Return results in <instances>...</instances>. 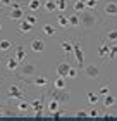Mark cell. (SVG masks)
<instances>
[{"label": "cell", "instance_id": "obj_1", "mask_svg": "<svg viewBox=\"0 0 117 121\" xmlns=\"http://www.w3.org/2000/svg\"><path fill=\"white\" fill-rule=\"evenodd\" d=\"M79 19H81V28L83 30L93 31L100 26V17L91 9H86V10H83V12H79Z\"/></svg>", "mask_w": 117, "mask_h": 121}, {"label": "cell", "instance_id": "obj_2", "mask_svg": "<svg viewBox=\"0 0 117 121\" xmlns=\"http://www.w3.org/2000/svg\"><path fill=\"white\" fill-rule=\"evenodd\" d=\"M40 73V69H38V66L35 62H21L19 66V76L21 78H33V76H36Z\"/></svg>", "mask_w": 117, "mask_h": 121}, {"label": "cell", "instance_id": "obj_3", "mask_svg": "<svg viewBox=\"0 0 117 121\" xmlns=\"http://www.w3.org/2000/svg\"><path fill=\"white\" fill-rule=\"evenodd\" d=\"M23 81H26L28 85L36 86V88H47V86L50 85V80L47 78V76H43V74H36V76H33V78H26Z\"/></svg>", "mask_w": 117, "mask_h": 121}, {"label": "cell", "instance_id": "obj_4", "mask_svg": "<svg viewBox=\"0 0 117 121\" xmlns=\"http://www.w3.org/2000/svg\"><path fill=\"white\" fill-rule=\"evenodd\" d=\"M102 12H103L105 17L117 19V2H115V0H109V2H105L103 7H102Z\"/></svg>", "mask_w": 117, "mask_h": 121}, {"label": "cell", "instance_id": "obj_5", "mask_svg": "<svg viewBox=\"0 0 117 121\" xmlns=\"http://www.w3.org/2000/svg\"><path fill=\"white\" fill-rule=\"evenodd\" d=\"M7 99L9 100H21V99H24V90L21 88V86L17 85H9L7 88Z\"/></svg>", "mask_w": 117, "mask_h": 121}, {"label": "cell", "instance_id": "obj_6", "mask_svg": "<svg viewBox=\"0 0 117 121\" xmlns=\"http://www.w3.org/2000/svg\"><path fill=\"white\" fill-rule=\"evenodd\" d=\"M52 97L53 99H57V100L60 102V106H65V104L69 102V92H67V88H53L52 90Z\"/></svg>", "mask_w": 117, "mask_h": 121}, {"label": "cell", "instance_id": "obj_7", "mask_svg": "<svg viewBox=\"0 0 117 121\" xmlns=\"http://www.w3.org/2000/svg\"><path fill=\"white\" fill-rule=\"evenodd\" d=\"M83 74L86 76V78H90V80H97L98 76H100V68L98 66H95V64H85V68H83Z\"/></svg>", "mask_w": 117, "mask_h": 121}, {"label": "cell", "instance_id": "obj_8", "mask_svg": "<svg viewBox=\"0 0 117 121\" xmlns=\"http://www.w3.org/2000/svg\"><path fill=\"white\" fill-rule=\"evenodd\" d=\"M24 16H26L24 7H12V9H9L7 14H5V17H7V19H12V21H19V19H23Z\"/></svg>", "mask_w": 117, "mask_h": 121}, {"label": "cell", "instance_id": "obj_9", "mask_svg": "<svg viewBox=\"0 0 117 121\" xmlns=\"http://www.w3.org/2000/svg\"><path fill=\"white\" fill-rule=\"evenodd\" d=\"M72 54L76 57V62H77V68H85V54H83V48H81V43L74 42V48H72Z\"/></svg>", "mask_w": 117, "mask_h": 121}, {"label": "cell", "instance_id": "obj_10", "mask_svg": "<svg viewBox=\"0 0 117 121\" xmlns=\"http://www.w3.org/2000/svg\"><path fill=\"white\" fill-rule=\"evenodd\" d=\"M43 107H45V104H43V95L40 99H33L31 100V111L33 114L38 118V116H43Z\"/></svg>", "mask_w": 117, "mask_h": 121}, {"label": "cell", "instance_id": "obj_11", "mask_svg": "<svg viewBox=\"0 0 117 121\" xmlns=\"http://www.w3.org/2000/svg\"><path fill=\"white\" fill-rule=\"evenodd\" d=\"M19 66H21V62L14 56L12 57H7V59H5V62H4V68H5L7 73H16V71L19 69Z\"/></svg>", "mask_w": 117, "mask_h": 121}, {"label": "cell", "instance_id": "obj_12", "mask_svg": "<svg viewBox=\"0 0 117 121\" xmlns=\"http://www.w3.org/2000/svg\"><path fill=\"white\" fill-rule=\"evenodd\" d=\"M29 48H31V52H36V54H41V52H45V42L41 40V38H33L31 43H29Z\"/></svg>", "mask_w": 117, "mask_h": 121}, {"label": "cell", "instance_id": "obj_13", "mask_svg": "<svg viewBox=\"0 0 117 121\" xmlns=\"http://www.w3.org/2000/svg\"><path fill=\"white\" fill-rule=\"evenodd\" d=\"M26 9L29 10V12H36L38 14V10L43 9V2H41V0H28Z\"/></svg>", "mask_w": 117, "mask_h": 121}, {"label": "cell", "instance_id": "obj_14", "mask_svg": "<svg viewBox=\"0 0 117 121\" xmlns=\"http://www.w3.org/2000/svg\"><path fill=\"white\" fill-rule=\"evenodd\" d=\"M33 28H35V26H33L31 23H28V21L23 17V19H19L17 21V30H19V33H29V31H33Z\"/></svg>", "mask_w": 117, "mask_h": 121}, {"label": "cell", "instance_id": "obj_15", "mask_svg": "<svg viewBox=\"0 0 117 121\" xmlns=\"http://www.w3.org/2000/svg\"><path fill=\"white\" fill-rule=\"evenodd\" d=\"M117 106V97L112 95V93H109V95H105L103 97V107L105 109H112Z\"/></svg>", "mask_w": 117, "mask_h": 121}, {"label": "cell", "instance_id": "obj_16", "mask_svg": "<svg viewBox=\"0 0 117 121\" xmlns=\"http://www.w3.org/2000/svg\"><path fill=\"white\" fill-rule=\"evenodd\" d=\"M16 109H17V114H26V112L31 109V102H28V100H24V99H21V100L17 102V106H16Z\"/></svg>", "mask_w": 117, "mask_h": 121}, {"label": "cell", "instance_id": "obj_17", "mask_svg": "<svg viewBox=\"0 0 117 121\" xmlns=\"http://www.w3.org/2000/svg\"><path fill=\"white\" fill-rule=\"evenodd\" d=\"M57 26H59V28H64V30L71 28V24H69V16H65L64 12H60V14L57 16Z\"/></svg>", "mask_w": 117, "mask_h": 121}, {"label": "cell", "instance_id": "obj_18", "mask_svg": "<svg viewBox=\"0 0 117 121\" xmlns=\"http://www.w3.org/2000/svg\"><path fill=\"white\" fill-rule=\"evenodd\" d=\"M26 56H28V52H26V47L24 45H16V54H14V57L19 60V62H23V60L26 59Z\"/></svg>", "mask_w": 117, "mask_h": 121}, {"label": "cell", "instance_id": "obj_19", "mask_svg": "<svg viewBox=\"0 0 117 121\" xmlns=\"http://www.w3.org/2000/svg\"><path fill=\"white\" fill-rule=\"evenodd\" d=\"M12 47H14V42L12 40H9V38H0V54L9 52Z\"/></svg>", "mask_w": 117, "mask_h": 121}, {"label": "cell", "instance_id": "obj_20", "mask_svg": "<svg viewBox=\"0 0 117 121\" xmlns=\"http://www.w3.org/2000/svg\"><path fill=\"white\" fill-rule=\"evenodd\" d=\"M69 69H71V64L69 62H59V66H57V76H64V78H67Z\"/></svg>", "mask_w": 117, "mask_h": 121}, {"label": "cell", "instance_id": "obj_21", "mask_svg": "<svg viewBox=\"0 0 117 121\" xmlns=\"http://www.w3.org/2000/svg\"><path fill=\"white\" fill-rule=\"evenodd\" d=\"M45 107L48 109V112H50V114H55V112L59 111V107H60V102L57 100V99H53V97H52V99H50V100L47 102V106H45Z\"/></svg>", "mask_w": 117, "mask_h": 121}, {"label": "cell", "instance_id": "obj_22", "mask_svg": "<svg viewBox=\"0 0 117 121\" xmlns=\"http://www.w3.org/2000/svg\"><path fill=\"white\" fill-rule=\"evenodd\" d=\"M43 10L45 12H57V2L55 0H45L43 2Z\"/></svg>", "mask_w": 117, "mask_h": 121}, {"label": "cell", "instance_id": "obj_23", "mask_svg": "<svg viewBox=\"0 0 117 121\" xmlns=\"http://www.w3.org/2000/svg\"><path fill=\"white\" fill-rule=\"evenodd\" d=\"M69 24H71V28H79V26H81L79 14H77V12H74V10H72V14L69 16Z\"/></svg>", "mask_w": 117, "mask_h": 121}, {"label": "cell", "instance_id": "obj_24", "mask_svg": "<svg viewBox=\"0 0 117 121\" xmlns=\"http://www.w3.org/2000/svg\"><path fill=\"white\" fill-rule=\"evenodd\" d=\"M109 52H110V45H107L105 40H102V45H100V48H98V56L102 59H105V57H109Z\"/></svg>", "mask_w": 117, "mask_h": 121}, {"label": "cell", "instance_id": "obj_25", "mask_svg": "<svg viewBox=\"0 0 117 121\" xmlns=\"http://www.w3.org/2000/svg\"><path fill=\"white\" fill-rule=\"evenodd\" d=\"M72 10L74 12H83V10H86V0H76L74 4H72Z\"/></svg>", "mask_w": 117, "mask_h": 121}, {"label": "cell", "instance_id": "obj_26", "mask_svg": "<svg viewBox=\"0 0 117 121\" xmlns=\"http://www.w3.org/2000/svg\"><path fill=\"white\" fill-rule=\"evenodd\" d=\"M60 48L64 50V54H72V48H74V42L62 40V42H60Z\"/></svg>", "mask_w": 117, "mask_h": 121}, {"label": "cell", "instance_id": "obj_27", "mask_svg": "<svg viewBox=\"0 0 117 121\" xmlns=\"http://www.w3.org/2000/svg\"><path fill=\"white\" fill-rule=\"evenodd\" d=\"M41 30H43V33H45L47 36H53V35H57V28H55L53 24H43L41 26Z\"/></svg>", "mask_w": 117, "mask_h": 121}, {"label": "cell", "instance_id": "obj_28", "mask_svg": "<svg viewBox=\"0 0 117 121\" xmlns=\"http://www.w3.org/2000/svg\"><path fill=\"white\" fill-rule=\"evenodd\" d=\"M65 80L67 78H64V76H57V78H55L53 81H52V86L53 88H65Z\"/></svg>", "mask_w": 117, "mask_h": 121}, {"label": "cell", "instance_id": "obj_29", "mask_svg": "<svg viewBox=\"0 0 117 121\" xmlns=\"http://www.w3.org/2000/svg\"><path fill=\"white\" fill-rule=\"evenodd\" d=\"M86 100H88V104H91V106H97V104L100 102V95H98V92H97V93H93V92L86 93Z\"/></svg>", "mask_w": 117, "mask_h": 121}, {"label": "cell", "instance_id": "obj_30", "mask_svg": "<svg viewBox=\"0 0 117 121\" xmlns=\"http://www.w3.org/2000/svg\"><path fill=\"white\" fill-rule=\"evenodd\" d=\"M24 19L28 21V23H31L33 26H35V24L38 23V17H36V12H26V16H24Z\"/></svg>", "mask_w": 117, "mask_h": 121}, {"label": "cell", "instance_id": "obj_31", "mask_svg": "<svg viewBox=\"0 0 117 121\" xmlns=\"http://www.w3.org/2000/svg\"><path fill=\"white\" fill-rule=\"evenodd\" d=\"M105 38H107V42H117V30H110V31H107Z\"/></svg>", "mask_w": 117, "mask_h": 121}, {"label": "cell", "instance_id": "obj_32", "mask_svg": "<svg viewBox=\"0 0 117 121\" xmlns=\"http://www.w3.org/2000/svg\"><path fill=\"white\" fill-rule=\"evenodd\" d=\"M57 2V10L59 12H64L65 9H67V0H55Z\"/></svg>", "mask_w": 117, "mask_h": 121}, {"label": "cell", "instance_id": "obj_33", "mask_svg": "<svg viewBox=\"0 0 117 121\" xmlns=\"http://www.w3.org/2000/svg\"><path fill=\"white\" fill-rule=\"evenodd\" d=\"M117 57V43H114V45H110V52H109V60H112Z\"/></svg>", "mask_w": 117, "mask_h": 121}, {"label": "cell", "instance_id": "obj_34", "mask_svg": "<svg viewBox=\"0 0 117 121\" xmlns=\"http://www.w3.org/2000/svg\"><path fill=\"white\" fill-rule=\"evenodd\" d=\"M109 93H110L109 85H102V86H100V90H98V95L100 97H105V95H109Z\"/></svg>", "mask_w": 117, "mask_h": 121}, {"label": "cell", "instance_id": "obj_35", "mask_svg": "<svg viewBox=\"0 0 117 121\" xmlns=\"http://www.w3.org/2000/svg\"><path fill=\"white\" fill-rule=\"evenodd\" d=\"M97 7H98V0H86V9L95 10Z\"/></svg>", "mask_w": 117, "mask_h": 121}, {"label": "cell", "instance_id": "obj_36", "mask_svg": "<svg viewBox=\"0 0 117 121\" xmlns=\"http://www.w3.org/2000/svg\"><path fill=\"white\" fill-rule=\"evenodd\" d=\"M74 78H77V69L71 66V69H69V74H67V80H74Z\"/></svg>", "mask_w": 117, "mask_h": 121}, {"label": "cell", "instance_id": "obj_37", "mask_svg": "<svg viewBox=\"0 0 117 121\" xmlns=\"http://www.w3.org/2000/svg\"><path fill=\"white\" fill-rule=\"evenodd\" d=\"M12 2H14V0H2V7L4 9H9L10 5H12Z\"/></svg>", "mask_w": 117, "mask_h": 121}, {"label": "cell", "instance_id": "obj_38", "mask_svg": "<svg viewBox=\"0 0 117 121\" xmlns=\"http://www.w3.org/2000/svg\"><path fill=\"white\" fill-rule=\"evenodd\" d=\"M88 116H91V118H97V116H100V112L97 111V109H91V111H88Z\"/></svg>", "mask_w": 117, "mask_h": 121}, {"label": "cell", "instance_id": "obj_39", "mask_svg": "<svg viewBox=\"0 0 117 121\" xmlns=\"http://www.w3.org/2000/svg\"><path fill=\"white\" fill-rule=\"evenodd\" d=\"M76 116L77 118H85V116H88V112L83 111V109H79V111H76Z\"/></svg>", "mask_w": 117, "mask_h": 121}, {"label": "cell", "instance_id": "obj_40", "mask_svg": "<svg viewBox=\"0 0 117 121\" xmlns=\"http://www.w3.org/2000/svg\"><path fill=\"white\" fill-rule=\"evenodd\" d=\"M0 33H2V23H0Z\"/></svg>", "mask_w": 117, "mask_h": 121}, {"label": "cell", "instance_id": "obj_41", "mask_svg": "<svg viewBox=\"0 0 117 121\" xmlns=\"http://www.w3.org/2000/svg\"><path fill=\"white\" fill-rule=\"evenodd\" d=\"M0 7H2V0H0Z\"/></svg>", "mask_w": 117, "mask_h": 121}, {"label": "cell", "instance_id": "obj_42", "mask_svg": "<svg viewBox=\"0 0 117 121\" xmlns=\"http://www.w3.org/2000/svg\"><path fill=\"white\" fill-rule=\"evenodd\" d=\"M115 2H117V0H115Z\"/></svg>", "mask_w": 117, "mask_h": 121}]
</instances>
